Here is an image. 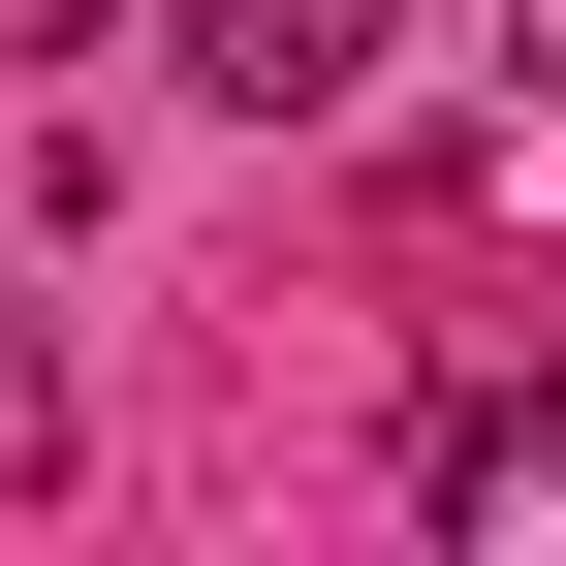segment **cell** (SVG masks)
I'll return each mask as SVG.
<instances>
[{
  "mask_svg": "<svg viewBox=\"0 0 566 566\" xmlns=\"http://www.w3.org/2000/svg\"><path fill=\"white\" fill-rule=\"evenodd\" d=\"M378 32H409V0H189V95H221V126H346Z\"/></svg>",
  "mask_w": 566,
  "mask_h": 566,
  "instance_id": "obj_1",
  "label": "cell"
},
{
  "mask_svg": "<svg viewBox=\"0 0 566 566\" xmlns=\"http://www.w3.org/2000/svg\"><path fill=\"white\" fill-rule=\"evenodd\" d=\"M409 504H441V535H504V504H566V472H535V378H504V409H441V441H409Z\"/></svg>",
  "mask_w": 566,
  "mask_h": 566,
  "instance_id": "obj_2",
  "label": "cell"
},
{
  "mask_svg": "<svg viewBox=\"0 0 566 566\" xmlns=\"http://www.w3.org/2000/svg\"><path fill=\"white\" fill-rule=\"evenodd\" d=\"M535 472H566V346H535Z\"/></svg>",
  "mask_w": 566,
  "mask_h": 566,
  "instance_id": "obj_3",
  "label": "cell"
},
{
  "mask_svg": "<svg viewBox=\"0 0 566 566\" xmlns=\"http://www.w3.org/2000/svg\"><path fill=\"white\" fill-rule=\"evenodd\" d=\"M535 63H566V0H535Z\"/></svg>",
  "mask_w": 566,
  "mask_h": 566,
  "instance_id": "obj_4",
  "label": "cell"
}]
</instances>
